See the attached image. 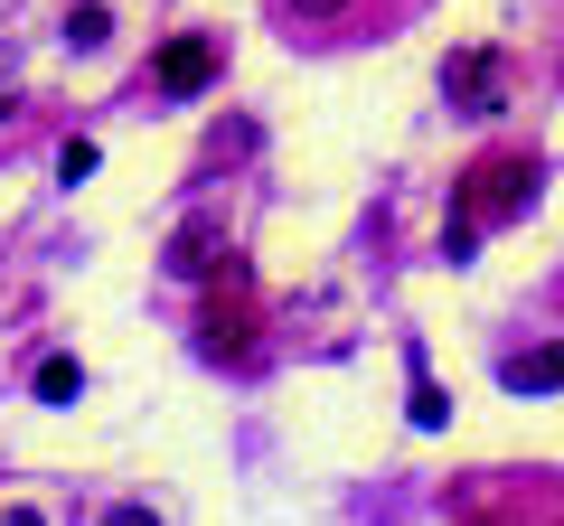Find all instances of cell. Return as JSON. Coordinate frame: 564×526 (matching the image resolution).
I'll return each mask as SVG.
<instances>
[{
  "label": "cell",
  "mask_w": 564,
  "mask_h": 526,
  "mask_svg": "<svg viewBox=\"0 0 564 526\" xmlns=\"http://www.w3.org/2000/svg\"><path fill=\"white\" fill-rule=\"evenodd\" d=\"M76 395H85V366L76 358H47L39 366V405H76Z\"/></svg>",
  "instance_id": "8992f818"
},
{
  "label": "cell",
  "mask_w": 564,
  "mask_h": 526,
  "mask_svg": "<svg viewBox=\"0 0 564 526\" xmlns=\"http://www.w3.org/2000/svg\"><path fill=\"white\" fill-rule=\"evenodd\" d=\"M527 198H536V161L527 151H489L480 169L462 179V207H452V226H499V217H527Z\"/></svg>",
  "instance_id": "6da1fadb"
},
{
  "label": "cell",
  "mask_w": 564,
  "mask_h": 526,
  "mask_svg": "<svg viewBox=\"0 0 564 526\" xmlns=\"http://www.w3.org/2000/svg\"><path fill=\"white\" fill-rule=\"evenodd\" d=\"M443 414H452V405H443V385L423 376V358H414V424H423V432H433V424H443Z\"/></svg>",
  "instance_id": "52a82bcc"
},
{
  "label": "cell",
  "mask_w": 564,
  "mask_h": 526,
  "mask_svg": "<svg viewBox=\"0 0 564 526\" xmlns=\"http://www.w3.org/2000/svg\"><path fill=\"white\" fill-rule=\"evenodd\" d=\"M104 526H161V517H151V507H113Z\"/></svg>",
  "instance_id": "30bf717a"
},
{
  "label": "cell",
  "mask_w": 564,
  "mask_h": 526,
  "mask_svg": "<svg viewBox=\"0 0 564 526\" xmlns=\"http://www.w3.org/2000/svg\"><path fill=\"white\" fill-rule=\"evenodd\" d=\"M151 76H161V95H207V85H217V39H198V29L170 39L161 57H151Z\"/></svg>",
  "instance_id": "3957f363"
},
{
  "label": "cell",
  "mask_w": 564,
  "mask_h": 526,
  "mask_svg": "<svg viewBox=\"0 0 564 526\" xmlns=\"http://www.w3.org/2000/svg\"><path fill=\"white\" fill-rule=\"evenodd\" d=\"M508 385H518V395H555V385H564V339H555V348H527V358H508Z\"/></svg>",
  "instance_id": "5b68a950"
},
{
  "label": "cell",
  "mask_w": 564,
  "mask_h": 526,
  "mask_svg": "<svg viewBox=\"0 0 564 526\" xmlns=\"http://www.w3.org/2000/svg\"><path fill=\"white\" fill-rule=\"evenodd\" d=\"M443 95L462 103V113H499V103H508V76H499L489 47H462V57L443 66Z\"/></svg>",
  "instance_id": "7a4b0ae2"
},
{
  "label": "cell",
  "mask_w": 564,
  "mask_h": 526,
  "mask_svg": "<svg viewBox=\"0 0 564 526\" xmlns=\"http://www.w3.org/2000/svg\"><path fill=\"white\" fill-rule=\"evenodd\" d=\"M66 39H76V47H104V39H113V20H104V10H95V0H85V10H76V20H66Z\"/></svg>",
  "instance_id": "ba28073f"
},
{
  "label": "cell",
  "mask_w": 564,
  "mask_h": 526,
  "mask_svg": "<svg viewBox=\"0 0 564 526\" xmlns=\"http://www.w3.org/2000/svg\"><path fill=\"white\" fill-rule=\"evenodd\" d=\"M217 254H226V235H217L207 217L170 235V273H180V283H207V273H217Z\"/></svg>",
  "instance_id": "277c9868"
},
{
  "label": "cell",
  "mask_w": 564,
  "mask_h": 526,
  "mask_svg": "<svg viewBox=\"0 0 564 526\" xmlns=\"http://www.w3.org/2000/svg\"><path fill=\"white\" fill-rule=\"evenodd\" d=\"M348 0H292V20H339Z\"/></svg>",
  "instance_id": "9c48e42d"
}]
</instances>
